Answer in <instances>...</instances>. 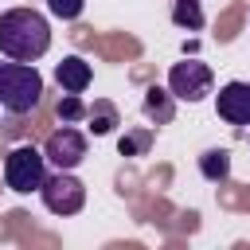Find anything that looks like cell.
Segmentation results:
<instances>
[{"instance_id":"obj_1","label":"cell","mask_w":250,"mask_h":250,"mask_svg":"<svg viewBox=\"0 0 250 250\" xmlns=\"http://www.w3.org/2000/svg\"><path fill=\"white\" fill-rule=\"evenodd\" d=\"M51 47V23L35 8H8L0 12V55L16 62H35Z\"/></svg>"},{"instance_id":"obj_2","label":"cell","mask_w":250,"mask_h":250,"mask_svg":"<svg viewBox=\"0 0 250 250\" xmlns=\"http://www.w3.org/2000/svg\"><path fill=\"white\" fill-rule=\"evenodd\" d=\"M43 98V74L35 62H0V105L8 113H31Z\"/></svg>"},{"instance_id":"obj_3","label":"cell","mask_w":250,"mask_h":250,"mask_svg":"<svg viewBox=\"0 0 250 250\" xmlns=\"http://www.w3.org/2000/svg\"><path fill=\"white\" fill-rule=\"evenodd\" d=\"M47 152L35 148V145H16L8 156H4V184L16 191V195H27V191H39L43 180H47Z\"/></svg>"},{"instance_id":"obj_4","label":"cell","mask_w":250,"mask_h":250,"mask_svg":"<svg viewBox=\"0 0 250 250\" xmlns=\"http://www.w3.org/2000/svg\"><path fill=\"white\" fill-rule=\"evenodd\" d=\"M39 195H43V207H47L51 215H78V211L86 207V184H82L74 172H66V168H55V172L43 180Z\"/></svg>"},{"instance_id":"obj_5","label":"cell","mask_w":250,"mask_h":250,"mask_svg":"<svg viewBox=\"0 0 250 250\" xmlns=\"http://www.w3.org/2000/svg\"><path fill=\"white\" fill-rule=\"evenodd\" d=\"M211 86H215V74H211V66L207 62H199V59H184V62H172V70H168V90L176 94V102H203L207 94H211Z\"/></svg>"},{"instance_id":"obj_6","label":"cell","mask_w":250,"mask_h":250,"mask_svg":"<svg viewBox=\"0 0 250 250\" xmlns=\"http://www.w3.org/2000/svg\"><path fill=\"white\" fill-rule=\"evenodd\" d=\"M43 152H47V160H51L55 168L74 172V168L86 160V133L62 121V125H59V129H55V133L43 141Z\"/></svg>"},{"instance_id":"obj_7","label":"cell","mask_w":250,"mask_h":250,"mask_svg":"<svg viewBox=\"0 0 250 250\" xmlns=\"http://www.w3.org/2000/svg\"><path fill=\"white\" fill-rule=\"evenodd\" d=\"M215 113L227 125H250V82H227V86H219Z\"/></svg>"},{"instance_id":"obj_8","label":"cell","mask_w":250,"mask_h":250,"mask_svg":"<svg viewBox=\"0 0 250 250\" xmlns=\"http://www.w3.org/2000/svg\"><path fill=\"white\" fill-rule=\"evenodd\" d=\"M90 78H94V70H90V62H86L82 55H66V59L55 66V82H59L66 94H86Z\"/></svg>"},{"instance_id":"obj_9","label":"cell","mask_w":250,"mask_h":250,"mask_svg":"<svg viewBox=\"0 0 250 250\" xmlns=\"http://www.w3.org/2000/svg\"><path fill=\"white\" fill-rule=\"evenodd\" d=\"M141 109H145V117H148V121L168 125V121L176 117V94H172L168 86H148V90H145Z\"/></svg>"},{"instance_id":"obj_10","label":"cell","mask_w":250,"mask_h":250,"mask_svg":"<svg viewBox=\"0 0 250 250\" xmlns=\"http://www.w3.org/2000/svg\"><path fill=\"white\" fill-rule=\"evenodd\" d=\"M199 176L211 184H223L230 176V152L227 148H203L199 152Z\"/></svg>"},{"instance_id":"obj_11","label":"cell","mask_w":250,"mask_h":250,"mask_svg":"<svg viewBox=\"0 0 250 250\" xmlns=\"http://www.w3.org/2000/svg\"><path fill=\"white\" fill-rule=\"evenodd\" d=\"M86 117H90V133L94 137H105V133H113L117 125H121V117H117V105L113 102H94L90 109H86Z\"/></svg>"},{"instance_id":"obj_12","label":"cell","mask_w":250,"mask_h":250,"mask_svg":"<svg viewBox=\"0 0 250 250\" xmlns=\"http://www.w3.org/2000/svg\"><path fill=\"white\" fill-rule=\"evenodd\" d=\"M203 4L199 0H172V23L184 31H199L203 27Z\"/></svg>"},{"instance_id":"obj_13","label":"cell","mask_w":250,"mask_h":250,"mask_svg":"<svg viewBox=\"0 0 250 250\" xmlns=\"http://www.w3.org/2000/svg\"><path fill=\"white\" fill-rule=\"evenodd\" d=\"M148 148H152V129H145V125H141V129H129V133L117 141V152H121V156H145Z\"/></svg>"},{"instance_id":"obj_14","label":"cell","mask_w":250,"mask_h":250,"mask_svg":"<svg viewBox=\"0 0 250 250\" xmlns=\"http://www.w3.org/2000/svg\"><path fill=\"white\" fill-rule=\"evenodd\" d=\"M86 102H82V94H66L62 90V98H59V121H66V125H74V121H82L86 117Z\"/></svg>"},{"instance_id":"obj_15","label":"cell","mask_w":250,"mask_h":250,"mask_svg":"<svg viewBox=\"0 0 250 250\" xmlns=\"http://www.w3.org/2000/svg\"><path fill=\"white\" fill-rule=\"evenodd\" d=\"M82 8H86V0H47V12L55 20H78Z\"/></svg>"}]
</instances>
